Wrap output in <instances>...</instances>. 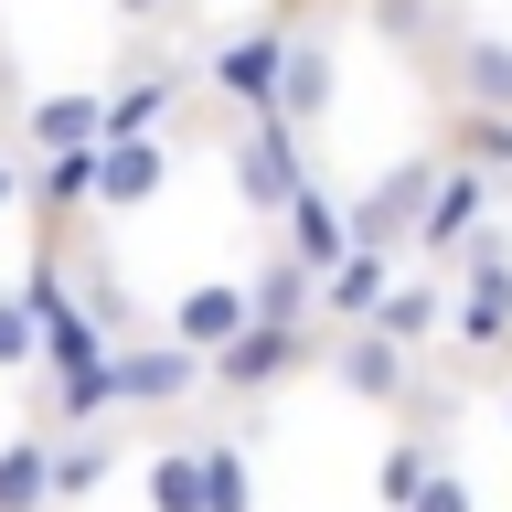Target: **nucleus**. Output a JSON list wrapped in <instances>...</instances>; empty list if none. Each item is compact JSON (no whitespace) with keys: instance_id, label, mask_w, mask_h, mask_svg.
Instances as JSON below:
<instances>
[{"instance_id":"4468645a","label":"nucleus","mask_w":512,"mask_h":512,"mask_svg":"<svg viewBox=\"0 0 512 512\" xmlns=\"http://www.w3.org/2000/svg\"><path fill=\"white\" fill-rule=\"evenodd\" d=\"M86 139H107V96L96 86H54L22 107V150H86Z\"/></svg>"},{"instance_id":"412c9836","label":"nucleus","mask_w":512,"mask_h":512,"mask_svg":"<svg viewBox=\"0 0 512 512\" xmlns=\"http://www.w3.org/2000/svg\"><path fill=\"white\" fill-rule=\"evenodd\" d=\"M438 459H448V448L427 438V427H395V438H384V459H374V502H384V512H406V502H416V480L438 470Z\"/></svg>"},{"instance_id":"a211bd4d","label":"nucleus","mask_w":512,"mask_h":512,"mask_svg":"<svg viewBox=\"0 0 512 512\" xmlns=\"http://www.w3.org/2000/svg\"><path fill=\"white\" fill-rule=\"evenodd\" d=\"M107 470H118V438H107V427H75V438L54 427V512H75Z\"/></svg>"},{"instance_id":"6e6552de","label":"nucleus","mask_w":512,"mask_h":512,"mask_svg":"<svg viewBox=\"0 0 512 512\" xmlns=\"http://www.w3.org/2000/svg\"><path fill=\"white\" fill-rule=\"evenodd\" d=\"M160 192H171V128L96 139V214H150Z\"/></svg>"},{"instance_id":"ddd939ff","label":"nucleus","mask_w":512,"mask_h":512,"mask_svg":"<svg viewBox=\"0 0 512 512\" xmlns=\"http://www.w3.org/2000/svg\"><path fill=\"white\" fill-rule=\"evenodd\" d=\"M246 320H256L246 278H203V288H182V299H171V320H160V331H182V342L203 352V363H214V352L235 342V331H246Z\"/></svg>"},{"instance_id":"393cba45","label":"nucleus","mask_w":512,"mask_h":512,"mask_svg":"<svg viewBox=\"0 0 512 512\" xmlns=\"http://www.w3.org/2000/svg\"><path fill=\"white\" fill-rule=\"evenodd\" d=\"M32 363H43V310L22 288H0V374H32Z\"/></svg>"},{"instance_id":"bb28decb","label":"nucleus","mask_w":512,"mask_h":512,"mask_svg":"<svg viewBox=\"0 0 512 512\" xmlns=\"http://www.w3.org/2000/svg\"><path fill=\"white\" fill-rule=\"evenodd\" d=\"M11 214H32V160L0 150V224H11Z\"/></svg>"},{"instance_id":"a878e982","label":"nucleus","mask_w":512,"mask_h":512,"mask_svg":"<svg viewBox=\"0 0 512 512\" xmlns=\"http://www.w3.org/2000/svg\"><path fill=\"white\" fill-rule=\"evenodd\" d=\"M406 512H470V480H459V470L438 459V470L416 480V502H406Z\"/></svg>"},{"instance_id":"2eb2a0df","label":"nucleus","mask_w":512,"mask_h":512,"mask_svg":"<svg viewBox=\"0 0 512 512\" xmlns=\"http://www.w3.org/2000/svg\"><path fill=\"white\" fill-rule=\"evenodd\" d=\"M0 512H54V427L43 416L0 438Z\"/></svg>"},{"instance_id":"f257e3e1","label":"nucleus","mask_w":512,"mask_h":512,"mask_svg":"<svg viewBox=\"0 0 512 512\" xmlns=\"http://www.w3.org/2000/svg\"><path fill=\"white\" fill-rule=\"evenodd\" d=\"M224 171H235V203H246L256 224H278V214H288V192L310 182V139H299L278 107H256V118L224 128Z\"/></svg>"},{"instance_id":"5701e85b","label":"nucleus","mask_w":512,"mask_h":512,"mask_svg":"<svg viewBox=\"0 0 512 512\" xmlns=\"http://www.w3.org/2000/svg\"><path fill=\"white\" fill-rule=\"evenodd\" d=\"M448 150H459V160H480V171H491V182L512 192V107H459Z\"/></svg>"},{"instance_id":"c85d7f7f","label":"nucleus","mask_w":512,"mask_h":512,"mask_svg":"<svg viewBox=\"0 0 512 512\" xmlns=\"http://www.w3.org/2000/svg\"><path fill=\"white\" fill-rule=\"evenodd\" d=\"M502 427H512V384H502Z\"/></svg>"},{"instance_id":"9b49d317","label":"nucleus","mask_w":512,"mask_h":512,"mask_svg":"<svg viewBox=\"0 0 512 512\" xmlns=\"http://www.w3.org/2000/svg\"><path fill=\"white\" fill-rule=\"evenodd\" d=\"M331 96H342V64H331V32H288V64H278V118L310 139L320 118H331Z\"/></svg>"},{"instance_id":"9d476101","label":"nucleus","mask_w":512,"mask_h":512,"mask_svg":"<svg viewBox=\"0 0 512 512\" xmlns=\"http://www.w3.org/2000/svg\"><path fill=\"white\" fill-rule=\"evenodd\" d=\"M278 246L299 256V267H331V256H352V246H363V235H352V203H342L331 182H320V171H310L299 192H288V214H278Z\"/></svg>"},{"instance_id":"aec40b11","label":"nucleus","mask_w":512,"mask_h":512,"mask_svg":"<svg viewBox=\"0 0 512 512\" xmlns=\"http://www.w3.org/2000/svg\"><path fill=\"white\" fill-rule=\"evenodd\" d=\"M374 331H395V342H438L448 331V299H438V278H406V267H395V288H384V310H374Z\"/></svg>"},{"instance_id":"b1692460","label":"nucleus","mask_w":512,"mask_h":512,"mask_svg":"<svg viewBox=\"0 0 512 512\" xmlns=\"http://www.w3.org/2000/svg\"><path fill=\"white\" fill-rule=\"evenodd\" d=\"M203 512H256V459H246V438H203Z\"/></svg>"},{"instance_id":"f8f14e48","label":"nucleus","mask_w":512,"mask_h":512,"mask_svg":"<svg viewBox=\"0 0 512 512\" xmlns=\"http://www.w3.org/2000/svg\"><path fill=\"white\" fill-rule=\"evenodd\" d=\"M384 288H395V246H352L320 267V331H342V320H374Z\"/></svg>"},{"instance_id":"cd10ccee","label":"nucleus","mask_w":512,"mask_h":512,"mask_svg":"<svg viewBox=\"0 0 512 512\" xmlns=\"http://www.w3.org/2000/svg\"><path fill=\"white\" fill-rule=\"evenodd\" d=\"M128 22H182V0H118Z\"/></svg>"},{"instance_id":"1a4fd4ad","label":"nucleus","mask_w":512,"mask_h":512,"mask_svg":"<svg viewBox=\"0 0 512 512\" xmlns=\"http://www.w3.org/2000/svg\"><path fill=\"white\" fill-rule=\"evenodd\" d=\"M427 192H438V160H427V150H416V160H395V171H384V182L352 203V235H363V246H395V256H406V246H416V224H427Z\"/></svg>"},{"instance_id":"7ed1b4c3","label":"nucleus","mask_w":512,"mask_h":512,"mask_svg":"<svg viewBox=\"0 0 512 512\" xmlns=\"http://www.w3.org/2000/svg\"><path fill=\"white\" fill-rule=\"evenodd\" d=\"M288 32H299V11H267V22L224 32L214 54H203V96H214L224 118H256V107H278V64H288Z\"/></svg>"},{"instance_id":"f03ea898","label":"nucleus","mask_w":512,"mask_h":512,"mask_svg":"<svg viewBox=\"0 0 512 512\" xmlns=\"http://www.w3.org/2000/svg\"><path fill=\"white\" fill-rule=\"evenodd\" d=\"M448 342H459V352H512V235H502V224H480L470 246H459Z\"/></svg>"},{"instance_id":"4be33fe9","label":"nucleus","mask_w":512,"mask_h":512,"mask_svg":"<svg viewBox=\"0 0 512 512\" xmlns=\"http://www.w3.org/2000/svg\"><path fill=\"white\" fill-rule=\"evenodd\" d=\"M459 107H512V43L502 32H470L459 43Z\"/></svg>"},{"instance_id":"39448f33","label":"nucleus","mask_w":512,"mask_h":512,"mask_svg":"<svg viewBox=\"0 0 512 512\" xmlns=\"http://www.w3.org/2000/svg\"><path fill=\"white\" fill-rule=\"evenodd\" d=\"M320 363H331V384L363 395V406H416V342H395L374 320H342V331L320 342Z\"/></svg>"},{"instance_id":"0eeeda50","label":"nucleus","mask_w":512,"mask_h":512,"mask_svg":"<svg viewBox=\"0 0 512 512\" xmlns=\"http://www.w3.org/2000/svg\"><path fill=\"white\" fill-rule=\"evenodd\" d=\"M491 192H502V182H491L480 160L448 150V160H438V192H427V224H416V246H406V256H459L480 224H491Z\"/></svg>"},{"instance_id":"f3484780","label":"nucleus","mask_w":512,"mask_h":512,"mask_svg":"<svg viewBox=\"0 0 512 512\" xmlns=\"http://www.w3.org/2000/svg\"><path fill=\"white\" fill-rule=\"evenodd\" d=\"M139 502H150V512H203V438H150Z\"/></svg>"},{"instance_id":"6ab92c4d","label":"nucleus","mask_w":512,"mask_h":512,"mask_svg":"<svg viewBox=\"0 0 512 512\" xmlns=\"http://www.w3.org/2000/svg\"><path fill=\"white\" fill-rule=\"evenodd\" d=\"M246 299H256V320H320V267H299V256L278 246V256L246 278Z\"/></svg>"},{"instance_id":"423d86ee","label":"nucleus","mask_w":512,"mask_h":512,"mask_svg":"<svg viewBox=\"0 0 512 512\" xmlns=\"http://www.w3.org/2000/svg\"><path fill=\"white\" fill-rule=\"evenodd\" d=\"M214 384V363L182 342V331H160V342H118V406L160 416V406H182V395H203Z\"/></svg>"},{"instance_id":"20e7f679","label":"nucleus","mask_w":512,"mask_h":512,"mask_svg":"<svg viewBox=\"0 0 512 512\" xmlns=\"http://www.w3.org/2000/svg\"><path fill=\"white\" fill-rule=\"evenodd\" d=\"M320 342H331L320 320H246V331L214 352V395H246V406H256V395H278L288 374H310Z\"/></svg>"},{"instance_id":"dca6fc26","label":"nucleus","mask_w":512,"mask_h":512,"mask_svg":"<svg viewBox=\"0 0 512 512\" xmlns=\"http://www.w3.org/2000/svg\"><path fill=\"white\" fill-rule=\"evenodd\" d=\"M182 64H171V54H160V64H139V75H128V86L118 96H107V139H139V128H171V118H182Z\"/></svg>"}]
</instances>
